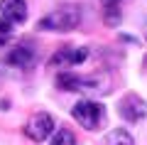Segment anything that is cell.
I'll list each match as a JSON object with an SVG mask.
<instances>
[{"label":"cell","mask_w":147,"mask_h":145,"mask_svg":"<svg viewBox=\"0 0 147 145\" xmlns=\"http://www.w3.org/2000/svg\"><path fill=\"white\" fill-rule=\"evenodd\" d=\"M49 145H76V135L69 128H59L57 133L52 135V143Z\"/></svg>","instance_id":"30bf717a"},{"label":"cell","mask_w":147,"mask_h":145,"mask_svg":"<svg viewBox=\"0 0 147 145\" xmlns=\"http://www.w3.org/2000/svg\"><path fill=\"white\" fill-rule=\"evenodd\" d=\"M57 86L61 91H91V93H103L108 91V79L103 74H91V76H81V74L64 71L57 76Z\"/></svg>","instance_id":"7a4b0ae2"},{"label":"cell","mask_w":147,"mask_h":145,"mask_svg":"<svg viewBox=\"0 0 147 145\" xmlns=\"http://www.w3.org/2000/svg\"><path fill=\"white\" fill-rule=\"evenodd\" d=\"M88 59V49H84V47H79V49H71V47H64V49H59L57 54L52 57V67H76V64L86 62Z\"/></svg>","instance_id":"8992f818"},{"label":"cell","mask_w":147,"mask_h":145,"mask_svg":"<svg viewBox=\"0 0 147 145\" xmlns=\"http://www.w3.org/2000/svg\"><path fill=\"white\" fill-rule=\"evenodd\" d=\"M25 135L34 143H44L54 135V118L47 111H37L30 116V120L25 123Z\"/></svg>","instance_id":"277c9868"},{"label":"cell","mask_w":147,"mask_h":145,"mask_svg":"<svg viewBox=\"0 0 147 145\" xmlns=\"http://www.w3.org/2000/svg\"><path fill=\"white\" fill-rule=\"evenodd\" d=\"M0 12L7 22L12 25H20L27 20V5L25 0H0Z\"/></svg>","instance_id":"ba28073f"},{"label":"cell","mask_w":147,"mask_h":145,"mask_svg":"<svg viewBox=\"0 0 147 145\" xmlns=\"http://www.w3.org/2000/svg\"><path fill=\"white\" fill-rule=\"evenodd\" d=\"M81 22V10L76 5H61L37 22L39 32H71Z\"/></svg>","instance_id":"6da1fadb"},{"label":"cell","mask_w":147,"mask_h":145,"mask_svg":"<svg viewBox=\"0 0 147 145\" xmlns=\"http://www.w3.org/2000/svg\"><path fill=\"white\" fill-rule=\"evenodd\" d=\"M103 145H135V140H132V135L127 133L125 128H113L105 135Z\"/></svg>","instance_id":"9c48e42d"},{"label":"cell","mask_w":147,"mask_h":145,"mask_svg":"<svg viewBox=\"0 0 147 145\" xmlns=\"http://www.w3.org/2000/svg\"><path fill=\"white\" fill-rule=\"evenodd\" d=\"M32 62H34V49L30 44H17L5 54V64L15 69H27Z\"/></svg>","instance_id":"52a82bcc"},{"label":"cell","mask_w":147,"mask_h":145,"mask_svg":"<svg viewBox=\"0 0 147 145\" xmlns=\"http://www.w3.org/2000/svg\"><path fill=\"white\" fill-rule=\"evenodd\" d=\"M12 37V22H7L5 17H0V44H5Z\"/></svg>","instance_id":"8fae6325"},{"label":"cell","mask_w":147,"mask_h":145,"mask_svg":"<svg viewBox=\"0 0 147 145\" xmlns=\"http://www.w3.org/2000/svg\"><path fill=\"white\" fill-rule=\"evenodd\" d=\"M71 116H74V120H76L79 125H84L86 130H96L100 125V120L105 118V108L98 103V101L84 99V101H79V103L71 108Z\"/></svg>","instance_id":"3957f363"},{"label":"cell","mask_w":147,"mask_h":145,"mask_svg":"<svg viewBox=\"0 0 147 145\" xmlns=\"http://www.w3.org/2000/svg\"><path fill=\"white\" fill-rule=\"evenodd\" d=\"M118 113H120L127 123H137V120L147 118V101L140 99L137 93H125V96L120 99Z\"/></svg>","instance_id":"5b68a950"},{"label":"cell","mask_w":147,"mask_h":145,"mask_svg":"<svg viewBox=\"0 0 147 145\" xmlns=\"http://www.w3.org/2000/svg\"><path fill=\"white\" fill-rule=\"evenodd\" d=\"M105 5H118V3H120V0H103Z\"/></svg>","instance_id":"4fadbf2b"},{"label":"cell","mask_w":147,"mask_h":145,"mask_svg":"<svg viewBox=\"0 0 147 145\" xmlns=\"http://www.w3.org/2000/svg\"><path fill=\"white\" fill-rule=\"evenodd\" d=\"M118 20H120L118 5H105V22H110V25H118Z\"/></svg>","instance_id":"7c38bea8"}]
</instances>
